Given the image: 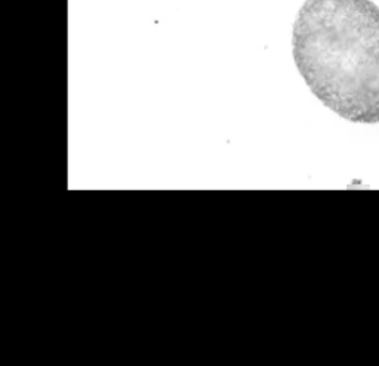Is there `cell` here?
Listing matches in <instances>:
<instances>
[{
	"label": "cell",
	"instance_id": "obj_1",
	"mask_svg": "<svg viewBox=\"0 0 379 366\" xmlns=\"http://www.w3.org/2000/svg\"><path fill=\"white\" fill-rule=\"evenodd\" d=\"M292 53L311 93L355 124H379V6L372 0H305Z\"/></svg>",
	"mask_w": 379,
	"mask_h": 366
}]
</instances>
